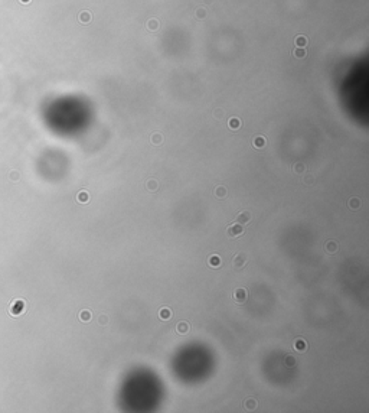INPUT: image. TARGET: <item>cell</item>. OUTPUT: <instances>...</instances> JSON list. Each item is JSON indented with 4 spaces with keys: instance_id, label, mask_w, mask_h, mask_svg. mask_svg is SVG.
<instances>
[{
    "instance_id": "obj_22",
    "label": "cell",
    "mask_w": 369,
    "mask_h": 413,
    "mask_svg": "<svg viewBox=\"0 0 369 413\" xmlns=\"http://www.w3.org/2000/svg\"><path fill=\"white\" fill-rule=\"evenodd\" d=\"M306 171V166L303 163H296L294 165V172L296 173H303Z\"/></svg>"
},
{
    "instance_id": "obj_15",
    "label": "cell",
    "mask_w": 369,
    "mask_h": 413,
    "mask_svg": "<svg viewBox=\"0 0 369 413\" xmlns=\"http://www.w3.org/2000/svg\"><path fill=\"white\" fill-rule=\"evenodd\" d=\"M348 206L350 208V210H358L359 206H361V201L358 200V198H350V201H349V204H348Z\"/></svg>"
},
{
    "instance_id": "obj_13",
    "label": "cell",
    "mask_w": 369,
    "mask_h": 413,
    "mask_svg": "<svg viewBox=\"0 0 369 413\" xmlns=\"http://www.w3.org/2000/svg\"><path fill=\"white\" fill-rule=\"evenodd\" d=\"M146 188L149 189V191H152V192H154V191L159 188V184H157L156 179H150V181H147V184H146Z\"/></svg>"
},
{
    "instance_id": "obj_12",
    "label": "cell",
    "mask_w": 369,
    "mask_h": 413,
    "mask_svg": "<svg viewBox=\"0 0 369 413\" xmlns=\"http://www.w3.org/2000/svg\"><path fill=\"white\" fill-rule=\"evenodd\" d=\"M215 195H217L219 200H224L225 196H227V188H225V186H217V188H215Z\"/></svg>"
},
{
    "instance_id": "obj_21",
    "label": "cell",
    "mask_w": 369,
    "mask_h": 413,
    "mask_svg": "<svg viewBox=\"0 0 369 413\" xmlns=\"http://www.w3.org/2000/svg\"><path fill=\"white\" fill-rule=\"evenodd\" d=\"M78 201L79 202H82V204L88 202V194L87 192H79L78 194Z\"/></svg>"
},
{
    "instance_id": "obj_8",
    "label": "cell",
    "mask_w": 369,
    "mask_h": 413,
    "mask_svg": "<svg viewBox=\"0 0 369 413\" xmlns=\"http://www.w3.org/2000/svg\"><path fill=\"white\" fill-rule=\"evenodd\" d=\"M324 250H326V253H329V254H334L337 251V243L336 241H327L326 246H324Z\"/></svg>"
},
{
    "instance_id": "obj_27",
    "label": "cell",
    "mask_w": 369,
    "mask_h": 413,
    "mask_svg": "<svg viewBox=\"0 0 369 413\" xmlns=\"http://www.w3.org/2000/svg\"><path fill=\"white\" fill-rule=\"evenodd\" d=\"M215 116H217V117H222V116H224V111H222V110H217V111H215Z\"/></svg>"
},
{
    "instance_id": "obj_24",
    "label": "cell",
    "mask_w": 369,
    "mask_h": 413,
    "mask_svg": "<svg viewBox=\"0 0 369 413\" xmlns=\"http://www.w3.org/2000/svg\"><path fill=\"white\" fill-rule=\"evenodd\" d=\"M196 14H198L199 19H203L206 16V10L205 9H198V10H196Z\"/></svg>"
},
{
    "instance_id": "obj_17",
    "label": "cell",
    "mask_w": 369,
    "mask_h": 413,
    "mask_svg": "<svg viewBox=\"0 0 369 413\" xmlns=\"http://www.w3.org/2000/svg\"><path fill=\"white\" fill-rule=\"evenodd\" d=\"M244 406L247 407L248 410H252V409H255L257 407V400H254V399H247L244 402Z\"/></svg>"
},
{
    "instance_id": "obj_23",
    "label": "cell",
    "mask_w": 369,
    "mask_h": 413,
    "mask_svg": "<svg viewBox=\"0 0 369 413\" xmlns=\"http://www.w3.org/2000/svg\"><path fill=\"white\" fill-rule=\"evenodd\" d=\"M286 364H287V366H294V364H296V358L293 355H288L287 358H286Z\"/></svg>"
},
{
    "instance_id": "obj_11",
    "label": "cell",
    "mask_w": 369,
    "mask_h": 413,
    "mask_svg": "<svg viewBox=\"0 0 369 413\" xmlns=\"http://www.w3.org/2000/svg\"><path fill=\"white\" fill-rule=\"evenodd\" d=\"M159 317H160V319H163V321L170 319V317H172L170 309H169V308H162V309L159 311Z\"/></svg>"
},
{
    "instance_id": "obj_1",
    "label": "cell",
    "mask_w": 369,
    "mask_h": 413,
    "mask_svg": "<svg viewBox=\"0 0 369 413\" xmlns=\"http://www.w3.org/2000/svg\"><path fill=\"white\" fill-rule=\"evenodd\" d=\"M247 262H248V257H247V253H238L235 254L234 260H232V266H234L235 270H242L245 266H247Z\"/></svg>"
},
{
    "instance_id": "obj_19",
    "label": "cell",
    "mask_w": 369,
    "mask_h": 413,
    "mask_svg": "<svg viewBox=\"0 0 369 413\" xmlns=\"http://www.w3.org/2000/svg\"><path fill=\"white\" fill-rule=\"evenodd\" d=\"M79 20H81L82 23H88V22L91 20V14H89V12H82V13L79 14Z\"/></svg>"
},
{
    "instance_id": "obj_2",
    "label": "cell",
    "mask_w": 369,
    "mask_h": 413,
    "mask_svg": "<svg viewBox=\"0 0 369 413\" xmlns=\"http://www.w3.org/2000/svg\"><path fill=\"white\" fill-rule=\"evenodd\" d=\"M244 233H245L244 227H242L241 224H238V223H235V224H231L229 227L227 228V234H228V237H229V239H235V237L244 235Z\"/></svg>"
},
{
    "instance_id": "obj_25",
    "label": "cell",
    "mask_w": 369,
    "mask_h": 413,
    "mask_svg": "<svg viewBox=\"0 0 369 413\" xmlns=\"http://www.w3.org/2000/svg\"><path fill=\"white\" fill-rule=\"evenodd\" d=\"M157 25H159V23H157V20H156V19H152V20H150L149 23H147V26H149V29H156V28H157Z\"/></svg>"
},
{
    "instance_id": "obj_14",
    "label": "cell",
    "mask_w": 369,
    "mask_h": 413,
    "mask_svg": "<svg viewBox=\"0 0 369 413\" xmlns=\"http://www.w3.org/2000/svg\"><path fill=\"white\" fill-rule=\"evenodd\" d=\"M228 126H229V129H232V130H237V129H239V126H241V121L238 120L237 117H234L228 121Z\"/></svg>"
},
{
    "instance_id": "obj_10",
    "label": "cell",
    "mask_w": 369,
    "mask_h": 413,
    "mask_svg": "<svg viewBox=\"0 0 369 413\" xmlns=\"http://www.w3.org/2000/svg\"><path fill=\"white\" fill-rule=\"evenodd\" d=\"M265 143H267V140L264 139L263 136H257L255 139H254V142H252V145H254L257 149H263V147L265 146Z\"/></svg>"
},
{
    "instance_id": "obj_16",
    "label": "cell",
    "mask_w": 369,
    "mask_h": 413,
    "mask_svg": "<svg viewBox=\"0 0 369 413\" xmlns=\"http://www.w3.org/2000/svg\"><path fill=\"white\" fill-rule=\"evenodd\" d=\"M296 45H297L298 48H304L306 45H307V38L306 36H297L296 38Z\"/></svg>"
},
{
    "instance_id": "obj_20",
    "label": "cell",
    "mask_w": 369,
    "mask_h": 413,
    "mask_svg": "<svg viewBox=\"0 0 369 413\" xmlns=\"http://www.w3.org/2000/svg\"><path fill=\"white\" fill-rule=\"evenodd\" d=\"M293 53H294V57H296V58H304V57H306V51H304V48H297V49L293 51Z\"/></svg>"
},
{
    "instance_id": "obj_28",
    "label": "cell",
    "mask_w": 369,
    "mask_h": 413,
    "mask_svg": "<svg viewBox=\"0 0 369 413\" xmlns=\"http://www.w3.org/2000/svg\"><path fill=\"white\" fill-rule=\"evenodd\" d=\"M312 182H313V178H310V176L306 178V184H312Z\"/></svg>"
},
{
    "instance_id": "obj_3",
    "label": "cell",
    "mask_w": 369,
    "mask_h": 413,
    "mask_svg": "<svg viewBox=\"0 0 369 413\" xmlns=\"http://www.w3.org/2000/svg\"><path fill=\"white\" fill-rule=\"evenodd\" d=\"M232 298H234L237 305H242V303H245L247 299H248V292H247L244 288H238V289H235Z\"/></svg>"
},
{
    "instance_id": "obj_4",
    "label": "cell",
    "mask_w": 369,
    "mask_h": 413,
    "mask_svg": "<svg viewBox=\"0 0 369 413\" xmlns=\"http://www.w3.org/2000/svg\"><path fill=\"white\" fill-rule=\"evenodd\" d=\"M251 220H252V215H251V212H249V211H241V212L237 215V218H235V221H237L238 224H241V225L249 224V223H251Z\"/></svg>"
},
{
    "instance_id": "obj_7",
    "label": "cell",
    "mask_w": 369,
    "mask_h": 413,
    "mask_svg": "<svg viewBox=\"0 0 369 413\" xmlns=\"http://www.w3.org/2000/svg\"><path fill=\"white\" fill-rule=\"evenodd\" d=\"M221 263H222V260H221V257L217 256V254H212V256L209 257V260H208V264H209L211 267H219Z\"/></svg>"
},
{
    "instance_id": "obj_5",
    "label": "cell",
    "mask_w": 369,
    "mask_h": 413,
    "mask_svg": "<svg viewBox=\"0 0 369 413\" xmlns=\"http://www.w3.org/2000/svg\"><path fill=\"white\" fill-rule=\"evenodd\" d=\"M189 324L188 322H184V321H180V322H178V325H176V332H178L179 335H184V334H188L189 332Z\"/></svg>"
},
{
    "instance_id": "obj_6",
    "label": "cell",
    "mask_w": 369,
    "mask_h": 413,
    "mask_svg": "<svg viewBox=\"0 0 369 413\" xmlns=\"http://www.w3.org/2000/svg\"><path fill=\"white\" fill-rule=\"evenodd\" d=\"M306 348H307V344H306V341L303 338H298L294 341V350L297 353H304Z\"/></svg>"
},
{
    "instance_id": "obj_26",
    "label": "cell",
    "mask_w": 369,
    "mask_h": 413,
    "mask_svg": "<svg viewBox=\"0 0 369 413\" xmlns=\"http://www.w3.org/2000/svg\"><path fill=\"white\" fill-rule=\"evenodd\" d=\"M98 321H99V324H107V322H108V318H107V317H104V315H101Z\"/></svg>"
},
{
    "instance_id": "obj_18",
    "label": "cell",
    "mask_w": 369,
    "mask_h": 413,
    "mask_svg": "<svg viewBox=\"0 0 369 413\" xmlns=\"http://www.w3.org/2000/svg\"><path fill=\"white\" fill-rule=\"evenodd\" d=\"M91 318H92V315H91V312H89V311H81V313H79V319L84 321V322L89 321Z\"/></svg>"
},
{
    "instance_id": "obj_9",
    "label": "cell",
    "mask_w": 369,
    "mask_h": 413,
    "mask_svg": "<svg viewBox=\"0 0 369 413\" xmlns=\"http://www.w3.org/2000/svg\"><path fill=\"white\" fill-rule=\"evenodd\" d=\"M150 142H152L154 146H159V145L163 143V136L160 135V133H154V135L150 136Z\"/></svg>"
}]
</instances>
